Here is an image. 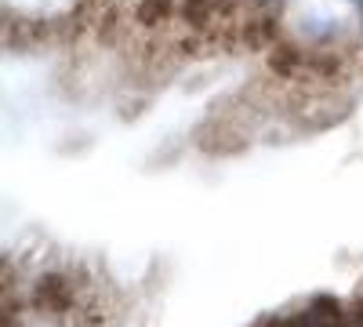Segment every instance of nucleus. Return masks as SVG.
I'll return each mask as SVG.
<instances>
[]
</instances>
